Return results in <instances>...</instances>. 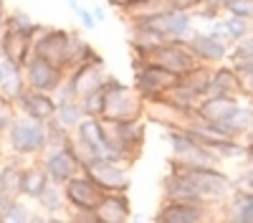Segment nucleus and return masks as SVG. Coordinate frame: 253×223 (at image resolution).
Masks as SVG:
<instances>
[{"label":"nucleus","instance_id":"obj_1","mask_svg":"<svg viewBox=\"0 0 253 223\" xmlns=\"http://www.w3.org/2000/svg\"><path fill=\"white\" fill-rule=\"evenodd\" d=\"M3 147L10 152V157L20 160H38L48 150L46 139V122H36L23 114H15L10 130L3 137Z\"/></svg>","mask_w":253,"mask_h":223},{"label":"nucleus","instance_id":"obj_2","mask_svg":"<svg viewBox=\"0 0 253 223\" xmlns=\"http://www.w3.org/2000/svg\"><path fill=\"white\" fill-rule=\"evenodd\" d=\"M144 117V99L137 94L134 87L124 84L117 76L109 74L104 84V117L109 122H126V119H139Z\"/></svg>","mask_w":253,"mask_h":223},{"label":"nucleus","instance_id":"obj_3","mask_svg":"<svg viewBox=\"0 0 253 223\" xmlns=\"http://www.w3.org/2000/svg\"><path fill=\"white\" fill-rule=\"evenodd\" d=\"M132 71H134V84L132 87L144 99V104L147 101L162 99L180 81V76L165 71V69H160L155 64H147L144 58H137V56H132Z\"/></svg>","mask_w":253,"mask_h":223},{"label":"nucleus","instance_id":"obj_4","mask_svg":"<svg viewBox=\"0 0 253 223\" xmlns=\"http://www.w3.org/2000/svg\"><path fill=\"white\" fill-rule=\"evenodd\" d=\"M69 28H56V26H43L41 23L38 33L33 36V56L48 61V64L58 66L66 71L69 66Z\"/></svg>","mask_w":253,"mask_h":223},{"label":"nucleus","instance_id":"obj_5","mask_svg":"<svg viewBox=\"0 0 253 223\" xmlns=\"http://www.w3.org/2000/svg\"><path fill=\"white\" fill-rule=\"evenodd\" d=\"M86 173L104 193H129L132 188V175H129V165H122V162L107 160V157H91L86 165Z\"/></svg>","mask_w":253,"mask_h":223},{"label":"nucleus","instance_id":"obj_6","mask_svg":"<svg viewBox=\"0 0 253 223\" xmlns=\"http://www.w3.org/2000/svg\"><path fill=\"white\" fill-rule=\"evenodd\" d=\"M144 61L165 69V71H170L175 76H185L187 71H193L198 66V58H195L193 51H190L187 41H165V44L160 48H155Z\"/></svg>","mask_w":253,"mask_h":223},{"label":"nucleus","instance_id":"obj_7","mask_svg":"<svg viewBox=\"0 0 253 223\" xmlns=\"http://www.w3.org/2000/svg\"><path fill=\"white\" fill-rule=\"evenodd\" d=\"M218 208L205 203H170L162 200L152 223H218Z\"/></svg>","mask_w":253,"mask_h":223},{"label":"nucleus","instance_id":"obj_8","mask_svg":"<svg viewBox=\"0 0 253 223\" xmlns=\"http://www.w3.org/2000/svg\"><path fill=\"white\" fill-rule=\"evenodd\" d=\"M107 79H109L107 61L99 58V61H89V64H81L74 71H69L66 74V84H69V89H71V94L76 99H84V96L91 94V91L104 89Z\"/></svg>","mask_w":253,"mask_h":223},{"label":"nucleus","instance_id":"obj_9","mask_svg":"<svg viewBox=\"0 0 253 223\" xmlns=\"http://www.w3.org/2000/svg\"><path fill=\"white\" fill-rule=\"evenodd\" d=\"M63 195H66L69 211H96L107 193L81 170L79 175H74L66 185H63Z\"/></svg>","mask_w":253,"mask_h":223},{"label":"nucleus","instance_id":"obj_10","mask_svg":"<svg viewBox=\"0 0 253 223\" xmlns=\"http://www.w3.org/2000/svg\"><path fill=\"white\" fill-rule=\"evenodd\" d=\"M23 76H26V84L28 89H36V91H46V94H56L58 87L66 81V71L48 64V61L38 58V56H31L23 66Z\"/></svg>","mask_w":253,"mask_h":223},{"label":"nucleus","instance_id":"obj_11","mask_svg":"<svg viewBox=\"0 0 253 223\" xmlns=\"http://www.w3.org/2000/svg\"><path fill=\"white\" fill-rule=\"evenodd\" d=\"M150 28H155L157 33H162L167 41H187L198 28H195V15L187 13V10H170L165 15L150 18V20H142ZM132 26V23H129Z\"/></svg>","mask_w":253,"mask_h":223},{"label":"nucleus","instance_id":"obj_12","mask_svg":"<svg viewBox=\"0 0 253 223\" xmlns=\"http://www.w3.org/2000/svg\"><path fill=\"white\" fill-rule=\"evenodd\" d=\"M41 168L46 170L48 180L56 182V185H66V182L81 173V165L79 160L71 155L69 147H58V150H46L43 155L38 157Z\"/></svg>","mask_w":253,"mask_h":223},{"label":"nucleus","instance_id":"obj_13","mask_svg":"<svg viewBox=\"0 0 253 223\" xmlns=\"http://www.w3.org/2000/svg\"><path fill=\"white\" fill-rule=\"evenodd\" d=\"M187 46H190V51L195 53L198 64H205V66H220V64H225L228 53H230V44H228V41H220V38L210 36V33H205L200 28L187 38Z\"/></svg>","mask_w":253,"mask_h":223},{"label":"nucleus","instance_id":"obj_14","mask_svg":"<svg viewBox=\"0 0 253 223\" xmlns=\"http://www.w3.org/2000/svg\"><path fill=\"white\" fill-rule=\"evenodd\" d=\"M15 114H23L28 119H36V122H48L56 117V107L58 101L53 94H46V91H36V89H26L23 96L15 101Z\"/></svg>","mask_w":253,"mask_h":223},{"label":"nucleus","instance_id":"obj_15","mask_svg":"<svg viewBox=\"0 0 253 223\" xmlns=\"http://www.w3.org/2000/svg\"><path fill=\"white\" fill-rule=\"evenodd\" d=\"M0 53H3L8 61H13L15 66L23 69L26 61L33 56V38L10 28V26H5L3 31H0Z\"/></svg>","mask_w":253,"mask_h":223},{"label":"nucleus","instance_id":"obj_16","mask_svg":"<svg viewBox=\"0 0 253 223\" xmlns=\"http://www.w3.org/2000/svg\"><path fill=\"white\" fill-rule=\"evenodd\" d=\"M218 216L223 223H253V193L233 188L218 208Z\"/></svg>","mask_w":253,"mask_h":223},{"label":"nucleus","instance_id":"obj_17","mask_svg":"<svg viewBox=\"0 0 253 223\" xmlns=\"http://www.w3.org/2000/svg\"><path fill=\"white\" fill-rule=\"evenodd\" d=\"M94 213L104 223H129L132 216H134L132 203H129V193H107Z\"/></svg>","mask_w":253,"mask_h":223},{"label":"nucleus","instance_id":"obj_18","mask_svg":"<svg viewBox=\"0 0 253 223\" xmlns=\"http://www.w3.org/2000/svg\"><path fill=\"white\" fill-rule=\"evenodd\" d=\"M74 137L79 142H84L96 157L107 155V130H104V119H94V117H84L79 122V127L74 130Z\"/></svg>","mask_w":253,"mask_h":223},{"label":"nucleus","instance_id":"obj_19","mask_svg":"<svg viewBox=\"0 0 253 223\" xmlns=\"http://www.w3.org/2000/svg\"><path fill=\"white\" fill-rule=\"evenodd\" d=\"M205 96H241V76L228 61L220 66H213V79H210Z\"/></svg>","mask_w":253,"mask_h":223},{"label":"nucleus","instance_id":"obj_20","mask_svg":"<svg viewBox=\"0 0 253 223\" xmlns=\"http://www.w3.org/2000/svg\"><path fill=\"white\" fill-rule=\"evenodd\" d=\"M165 41L167 38L162 33H157L147 23H132L129 26V48H132V56H137V58H147L155 48H160Z\"/></svg>","mask_w":253,"mask_h":223},{"label":"nucleus","instance_id":"obj_21","mask_svg":"<svg viewBox=\"0 0 253 223\" xmlns=\"http://www.w3.org/2000/svg\"><path fill=\"white\" fill-rule=\"evenodd\" d=\"M28 89L26 84V76H23V69L15 66L13 61H3V69H0V99L10 101V104H15V101L23 96V91Z\"/></svg>","mask_w":253,"mask_h":223},{"label":"nucleus","instance_id":"obj_22","mask_svg":"<svg viewBox=\"0 0 253 223\" xmlns=\"http://www.w3.org/2000/svg\"><path fill=\"white\" fill-rule=\"evenodd\" d=\"M23 170L26 165L20 157H10L0 162V195L8 200H20V185H23Z\"/></svg>","mask_w":253,"mask_h":223},{"label":"nucleus","instance_id":"obj_23","mask_svg":"<svg viewBox=\"0 0 253 223\" xmlns=\"http://www.w3.org/2000/svg\"><path fill=\"white\" fill-rule=\"evenodd\" d=\"M238 104H241V96H205L200 99L195 114L208 122H223L238 109Z\"/></svg>","mask_w":253,"mask_h":223},{"label":"nucleus","instance_id":"obj_24","mask_svg":"<svg viewBox=\"0 0 253 223\" xmlns=\"http://www.w3.org/2000/svg\"><path fill=\"white\" fill-rule=\"evenodd\" d=\"M48 175H46V170L41 168V162L36 160V162H31V165H26V170H23V185H20V198L23 200H38L41 198V193H43L46 188H48Z\"/></svg>","mask_w":253,"mask_h":223},{"label":"nucleus","instance_id":"obj_25","mask_svg":"<svg viewBox=\"0 0 253 223\" xmlns=\"http://www.w3.org/2000/svg\"><path fill=\"white\" fill-rule=\"evenodd\" d=\"M99 58H104L86 38H84L81 33H76V31H71V38H69V66H66V74L69 71H74L76 66H81V64H89V61H99Z\"/></svg>","mask_w":253,"mask_h":223},{"label":"nucleus","instance_id":"obj_26","mask_svg":"<svg viewBox=\"0 0 253 223\" xmlns=\"http://www.w3.org/2000/svg\"><path fill=\"white\" fill-rule=\"evenodd\" d=\"M170 10H172V0H139L134 8H129L124 13V20L126 23H142V20L165 15Z\"/></svg>","mask_w":253,"mask_h":223},{"label":"nucleus","instance_id":"obj_27","mask_svg":"<svg viewBox=\"0 0 253 223\" xmlns=\"http://www.w3.org/2000/svg\"><path fill=\"white\" fill-rule=\"evenodd\" d=\"M36 206H38L41 213H46V216H66L69 213V203H66V195H63V185L48 182V188L41 193V198L36 200Z\"/></svg>","mask_w":253,"mask_h":223},{"label":"nucleus","instance_id":"obj_28","mask_svg":"<svg viewBox=\"0 0 253 223\" xmlns=\"http://www.w3.org/2000/svg\"><path fill=\"white\" fill-rule=\"evenodd\" d=\"M58 125H63L66 130H76L79 127V122L84 119V109H81V101L79 99H63L58 101V107H56V117H53Z\"/></svg>","mask_w":253,"mask_h":223},{"label":"nucleus","instance_id":"obj_29","mask_svg":"<svg viewBox=\"0 0 253 223\" xmlns=\"http://www.w3.org/2000/svg\"><path fill=\"white\" fill-rule=\"evenodd\" d=\"M210 79H213V66H205V64H198L193 71H187L185 76H180V81L187 87V89H193L200 99L205 96L208 87H210Z\"/></svg>","mask_w":253,"mask_h":223},{"label":"nucleus","instance_id":"obj_30","mask_svg":"<svg viewBox=\"0 0 253 223\" xmlns=\"http://www.w3.org/2000/svg\"><path fill=\"white\" fill-rule=\"evenodd\" d=\"M223 20V28H225V38L230 41V46L238 44L241 38L251 36L253 33V20H246V18H236V15H220Z\"/></svg>","mask_w":253,"mask_h":223},{"label":"nucleus","instance_id":"obj_31","mask_svg":"<svg viewBox=\"0 0 253 223\" xmlns=\"http://www.w3.org/2000/svg\"><path fill=\"white\" fill-rule=\"evenodd\" d=\"M248 61H253V33L241 38L238 44H233L230 46V53H228L230 66H243V64H248Z\"/></svg>","mask_w":253,"mask_h":223},{"label":"nucleus","instance_id":"obj_32","mask_svg":"<svg viewBox=\"0 0 253 223\" xmlns=\"http://www.w3.org/2000/svg\"><path fill=\"white\" fill-rule=\"evenodd\" d=\"M8 26L15 28V31H20V33H26V36H31V38L41 28V23H38V20H33L31 13H26V10H10L8 13Z\"/></svg>","mask_w":253,"mask_h":223},{"label":"nucleus","instance_id":"obj_33","mask_svg":"<svg viewBox=\"0 0 253 223\" xmlns=\"http://www.w3.org/2000/svg\"><path fill=\"white\" fill-rule=\"evenodd\" d=\"M71 130H66L63 125H58L56 119L46 122V139H48V150H58V147H66L69 139H71Z\"/></svg>","mask_w":253,"mask_h":223},{"label":"nucleus","instance_id":"obj_34","mask_svg":"<svg viewBox=\"0 0 253 223\" xmlns=\"http://www.w3.org/2000/svg\"><path fill=\"white\" fill-rule=\"evenodd\" d=\"M31 206L28 203H23V198L20 200H13L10 206H8V211L0 216V223H28V218H31Z\"/></svg>","mask_w":253,"mask_h":223},{"label":"nucleus","instance_id":"obj_35","mask_svg":"<svg viewBox=\"0 0 253 223\" xmlns=\"http://www.w3.org/2000/svg\"><path fill=\"white\" fill-rule=\"evenodd\" d=\"M81 101V109H84V117H94V119H101L104 117V89L99 91H91L86 94Z\"/></svg>","mask_w":253,"mask_h":223},{"label":"nucleus","instance_id":"obj_36","mask_svg":"<svg viewBox=\"0 0 253 223\" xmlns=\"http://www.w3.org/2000/svg\"><path fill=\"white\" fill-rule=\"evenodd\" d=\"M223 13L225 15H236V18L253 20V0H228Z\"/></svg>","mask_w":253,"mask_h":223},{"label":"nucleus","instance_id":"obj_37","mask_svg":"<svg viewBox=\"0 0 253 223\" xmlns=\"http://www.w3.org/2000/svg\"><path fill=\"white\" fill-rule=\"evenodd\" d=\"M13 119H15V107L10 104V101L0 99V139H3V137H5V132L10 130Z\"/></svg>","mask_w":253,"mask_h":223},{"label":"nucleus","instance_id":"obj_38","mask_svg":"<svg viewBox=\"0 0 253 223\" xmlns=\"http://www.w3.org/2000/svg\"><path fill=\"white\" fill-rule=\"evenodd\" d=\"M236 69V66H233ZM238 76H241V99L246 101H253V69L251 66H243V69H236Z\"/></svg>","mask_w":253,"mask_h":223},{"label":"nucleus","instance_id":"obj_39","mask_svg":"<svg viewBox=\"0 0 253 223\" xmlns=\"http://www.w3.org/2000/svg\"><path fill=\"white\" fill-rule=\"evenodd\" d=\"M233 185H236V188H241V190L253 193V165H251V162H243L241 173L233 178Z\"/></svg>","mask_w":253,"mask_h":223},{"label":"nucleus","instance_id":"obj_40","mask_svg":"<svg viewBox=\"0 0 253 223\" xmlns=\"http://www.w3.org/2000/svg\"><path fill=\"white\" fill-rule=\"evenodd\" d=\"M76 18H79V23H81L84 31H96V28H99V23H96V18H94L91 8H86V5H84V8L76 13Z\"/></svg>","mask_w":253,"mask_h":223},{"label":"nucleus","instance_id":"obj_41","mask_svg":"<svg viewBox=\"0 0 253 223\" xmlns=\"http://www.w3.org/2000/svg\"><path fill=\"white\" fill-rule=\"evenodd\" d=\"M66 216H69L74 223H104L94 211H69Z\"/></svg>","mask_w":253,"mask_h":223},{"label":"nucleus","instance_id":"obj_42","mask_svg":"<svg viewBox=\"0 0 253 223\" xmlns=\"http://www.w3.org/2000/svg\"><path fill=\"white\" fill-rule=\"evenodd\" d=\"M205 0H172V8L175 10H187V13H195Z\"/></svg>","mask_w":253,"mask_h":223},{"label":"nucleus","instance_id":"obj_43","mask_svg":"<svg viewBox=\"0 0 253 223\" xmlns=\"http://www.w3.org/2000/svg\"><path fill=\"white\" fill-rule=\"evenodd\" d=\"M137 3H139V0H107V5H109V8H114L117 13H122V15H124L126 10H129V8H134Z\"/></svg>","mask_w":253,"mask_h":223},{"label":"nucleus","instance_id":"obj_44","mask_svg":"<svg viewBox=\"0 0 253 223\" xmlns=\"http://www.w3.org/2000/svg\"><path fill=\"white\" fill-rule=\"evenodd\" d=\"M8 5H5V0H0V31H3L8 26Z\"/></svg>","mask_w":253,"mask_h":223},{"label":"nucleus","instance_id":"obj_45","mask_svg":"<svg viewBox=\"0 0 253 223\" xmlns=\"http://www.w3.org/2000/svg\"><path fill=\"white\" fill-rule=\"evenodd\" d=\"M91 13H94V18H96V23L101 26L104 20H107V10H104L101 5H91Z\"/></svg>","mask_w":253,"mask_h":223},{"label":"nucleus","instance_id":"obj_46","mask_svg":"<svg viewBox=\"0 0 253 223\" xmlns=\"http://www.w3.org/2000/svg\"><path fill=\"white\" fill-rule=\"evenodd\" d=\"M28 223H51V216H46V213H31V218H28Z\"/></svg>","mask_w":253,"mask_h":223},{"label":"nucleus","instance_id":"obj_47","mask_svg":"<svg viewBox=\"0 0 253 223\" xmlns=\"http://www.w3.org/2000/svg\"><path fill=\"white\" fill-rule=\"evenodd\" d=\"M241 142H243V145H246V147H251V145H253V122H251V125H248V130L243 132V137H241Z\"/></svg>","mask_w":253,"mask_h":223},{"label":"nucleus","instance_id":"obj_48","mask_svg":"<svg viewBox=\"0 0 253 223\" xmlns=\"http://www.w3.org/2000/svg\"><path fill=\"white\" fill-rule=\"evenodd\" d=\"M205 3H208V5H213L215 10H220V13H223V8H225L228 0H205Z\"/></svg>","mask_w":253,"mask_h":223},{"label":"nucleus","instance_id":"obj_49","mask_svg":"<svg viewBox=\"0 0 253 223\" xmlns=\"http://www.w3.org/2000/svg\"><path fill=\"white\" fill-rule=\"evenodd\" d=\"M66 5H69V10H71V13H74V15H76V13H79V10H81V8H84V5H81V3H79V0H66Z\"/></svg>","mask_w":253,"mask_h":223},{"label":"nucleus","instance_id":"obj_50","mask_svg":"<svg viewBox=\"0 0 253 223\" xmlns=\"http://www.w3.org/2000/svg\"><path fill=\"white\" fill-rule=\"evenodd\" d=\"M51 223H74L69 216H51Z\"/></svg>","mask_w":253,"mask_h":223},{"label":"nucleus","instance_id":"obj_51","mask_svg":"<svg viewBox=\"0 0 253 223\" xmlns=\"http://www.w3.org/2000/svg\"><path fill=\"white\" fill-rule=\"evenodd\" d=\"M10 203H13V200H8V198H3V195H0V216H3V213L8 211V206H10Z\"/></svg>","mask_w":253,"mask_h":223},{"label":"nucleus","instance_id":"obj_52","mask_svg":"<svg viewBox=\"0 0 253 223\" xmlns=\"http://www.w3.org/2000/svg\"><path fill=\"white\" fill-rule=\"evenodd\" d=\"M243 162H251V165H253V145H251V147H246V155H243Z\"/></svg>","mask_w":253,"mask_h":223},{"label":"nucleus","instance_id":"obj_53","mask_svg":"<svg viewBox=\"0 0 253 223\" xmlns=\"http://www.w3.org/2000/svg\"><path fill=\"white\" fill-rule=\"evenodd\" d=\"M129 223H147V221H144L142 216H132V221H129Z\"/></svg>","mask_w":253,"mask_h":223},{"label":"nucleus","instance_id":"obj_54","mask_svg":"<svg viewBox=\"0 0 253 223\" xmlns=\"http://www.w3.org/2000/svg\"><path fill=\"white\" fill-rule=\"evenodd\" d=\"M3 61H5V56H3V53H0V69H3Z\"/></svg>","mask_w":253,"mask_h":223},{"label":"nucleus","instance_id":"obj_55","mask_svg":"<svg viewBox=\"0 0 253 223\" xmlns=\"http://www.w3.org/2000/svg\"><path fill=\"white\" fill-rule=\"evenodd\" d=\"M218 223H223V221H218Z\"/></svg>","mask_w":253,"mask_h":223}]
</instances>
